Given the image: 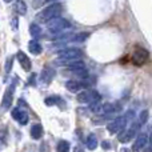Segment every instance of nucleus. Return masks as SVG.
Instances as JSON below:
<instances>
[{
	"instance_id": "29",
	"label": "nucleus",
	"mask_w": 152,
	"mask_h": 152,
	"mask_svg": "<svg viewBox=\"0 0 152 152\" xmlns=\"http://www.w3.org/2000/svg\"><path fill=\"white\" fill-rule=\"evenodd\" d=\"M74 152H84V150L81 147H79V145H76V147L74 148Z\"/></svg>"
},
{
	"instance_id": "4",
	"label": "nucleus",
	"mask_w": 152,
	"mask_h": 152,
	"mask_svg": "<svg viewBox=\"0 0 152 152\" xmlns=\"http://www.w3.org/2000/svg\"><path fill=\"white\" fill-rule=\"evenodd\" d=\"M89 110L96 115H108V113L120 111V105L112 104V103H95V104H91Z\"/></svg>"
},
{
	"instance_id": "5",
	"label": "nucleus",
	"mask_w": 152,
	"mask_h": 152,
	"mask_svg": "<svg viewBox=\"0 0 152 152\" xmlns=\"http://www.w3.org/2000/svg\"><path fill=\"white\" fill-rule=\"evenodd\" d=\"M132 118V112H128L127 116H119L115 120H112L110 124L107 126V129L111 134H120L121 131L126 129V126L128 123V120Z\"/></svg>"
},
{
	"instance_id": "14",
	"label": "nucleus",
	"mask_w": 152,
	"mask_h": 152,
	"mask_svg": "<svg viewBox=\"0 0 152 152\" xmlns=\"http://www.w3.org/2000/svg\"><path fill=\"white\" fill-rule=\"evenodd\" d=\"M86 83H80V81H76V80H68L66 83V88L71 92H80L83 91V88L86 87Z\"/></svg>"
},
{
	"instance_id": "22",
	"label": "nucleus",
	"mask_w": 152,
	"mask_h": 152,
	"mask_svg": "<svg viewBox=\"0 0 152 152\" xmlns=\"http://www.w3.org/2000/svg\"><path fill=\"white\" fill-rule=\"evenodd\" d=\"M69 143L67 140H60L58 143V152H69Z\"/></svg>"
},
{
	"instance_id": "15",
	"label": "nucleus",
	"mask_w": 152,
	"mask_h": 152,
	"mask_svg": "<svg viewBox=\"0 0 152 152\" xmlns=\"http://www.w3.org/2000/svg\"><path fill=\"white\" fill-rule=\"evenodd\" d=\"M67 68L71 69L72 72H76V71H80V69H86V66H84V61L81 59L79 60H72V61H68L66 64Z\"/></svg>"
},
{
	"instance_id": "19",
	"label": "nucleus",
	"mask_w": 152,
	"mask_h": 152,
	"mask_svg": "<svg viewBox=\"0 0 152 152\" xmlns=\"http://www.w3.org/2000/svg\"><path fill=\"white\" fill-rule=\"evenodd\" d=\"M29 34L32 35V37H34V39H37V37L42 36L43 32H42V28H40L39 24L32 23L31 26H29Z\"/></svg>"
},
{
	"instance_id": "10",
	"label": "nucleus",
	"mask_w": 152,
	"mask_h": 152,
	"mask_svg": "<svg viewBox=\"0 0 152 152\" xmlns=\"http://www.w3.org/2000/svg\"><path fill=\"white\" fill-rule=\"evenodd\" d=\"M148 140H150V137H148L147 134H140L136 136V140H135L134 145H132V152H140L143 150V148L147 145Z\"/></svg>"
},
{
	"instance_id": "33",
	"label": "nucleus",
	"mask_w": 152,
	"mask_h": 152,
	"mask_svg": "<svg viewBox=\"0 0 152 152\" xmlns=\"http://www.w3.org/2000/svg\"><path fill=\"white\" fill-rule=\"evenodd\" d=\"M121 152H128V151H127V150H124V148H123V150H121Z\"/></svg>"
},
{
	"instance_id": "20",
	"label": "nucleus",
	"mask_w": 152,
	"mask_h": 152,
	"mask_svg": "<svg viewBox=\"0 0 152 152\" xmlns=\"http://www.w3.org/2000/svg\"><path fill=\"white\" fill-rule=\"evenodd\" d=\"M87 147H88L89 150H95V148L97 147V137L95 136L94 134L88 135V137H87Z\"/></svg>"
},
{
	"instance_id": "1",
	"label": "nucleus",
	"mask_w": 152,
	"mask_h": 152,
	"mask_svg": "<svg viewBox=\"0 0 152 152\" xmlns=\"http://www.w3.org/2000/svg\"><path fill=\"white\" fill-rule=\"evenodd\" d=\"M61 13V5L58 4V3H53V4L45 7L43 11H40L39 13L36 15V20L40 21V23H45L47 24L50 20L58 18L59 15Z\"/></svg>"
},
{
	"instance_id": "16",
	"label": "nucleus",
	"mask_w": 152,
	"mask_h": 152,
	"mask_svg": "<svg viewBox=\"0 0 152 152\" xmlns=\"http://www.w3.org/2000/svg\"><path fill=\"white\" fill-rule=\"evenodd\" d=\"M28 50L32 55H39V53H42L43 48L36 39H32V40H29V43H28Z\"/></svg>"
},
{
	"instance_id": "30",
	"label": "nucleus",
	"mask_w": 152,
	"mask_h": 152,
	"mask_svg": "<svg viewBox=\"0 0 152 152\" xmlns=\"http://www.w3.org/2000/svg\"><path fill=\"white\" fill-rule=\"evenodd\" d=\"M110 145V143H107V142H103V148H110L108 147Z\"/></svg>"
},
{
	"instance_id": "21",
	"label": "nucleus",
	"mask_w": 152,
	"mask_h": 152,
	"mask_svg": "<svg viewBox=\"0 0 152 152\" xmlns=\"http://www.w3.org/2000/svg\"><path fill=\"white\" fill-rule=\"evenodd\" d=\"M44 103L47 105H55V104H63V100L59 96H51V97H47L44 100Z\"/></svg>"
},
{
	"instance_id": "3",
	"label": "nucleus",
	"mask_w": 152,
	"mask_h": 152,
	"mask_svg": "<svg viewBox=\"0 0 152 152\" xmlns=\"http://www.w3.org/2000/svg\"><path fill=\"white\" fill-rule=\"evenodd\" d=\"M47 28L51 34H60V32H64L66 29L71 28V23H69L67 19L58 16V18H55V19L48 21Z\"/></svg>"
},
{
	"instance_id": "12",
	"label": "nucleus",
	"mask_w": 152,
	"mask_h": 152,
	"mask_svg": "<svg viewBox=\"0 0 152 152\" xmlns=\"http://www.w3.org/2000/svg\"><path fill=\"white\" fill-rule=\"evenodd\" d=\"M12 118L18 121L21 126H26L28 123V115H27L24 111H21L20 108H13L12 110Z\"/></svg>"
},
{
	"instance_id": "7",
	"label": "nucleus",
	"mask_w": 152,
	"mask_h": 152,
	"mask_svg": "<svg viewBox=\"0 0 152 152\" xmlns=\"http://www.w3.org/2000/svg\"><path fill=\"white\" fill-rule=\"evenodd\" d=\"M140 127H142V124H140L139 121H137V123H132L128 129H124L123 132H120V135H119V142L120 143H128L129 140L134 139V137L137 135Z\"/></svg>"
},
{
	"instance_id": "23",
	"label": "nucleus",
	"mask_w": 152,
	"mask_h": 152,
	"mask_svg": "<svg viewBox=\"0 0 152 152\" xmlns=\"http://www.w3.org/2000/svg\"><path fill=\"white\" fill-rule=\"evenodd\" d=\"M87 37H88L87 32H80L77 35H74V42H86Z\"/></svg>"
},
{
	"instance_id": "11",
	"label": "nucleus",
	"mask_w": 152,
	"mask_h": 152,
	"mask_svg": "<svg viewBox=\"0 0 152 152\" xmlns=\"http://www.w3.org/2000/svg\"><path fill=\"white\" fill-rule=\"evenodd\" d=\"M16 58H18L19 64L21 66V68H23L24 71H26V72H29V71H31V67H32L31 60H29V58L23 52V51H19V52L16 53Z\"/></svg>"
},
{
	"instance_id": "6",
	"label": "nucleus",
	"mask_w": 152,
	"mask_h": 152,
	"mask_svg": "<svg viewBox=\"0 0 152 152\" xmlns=\"http://www.w3.org/2000/svg\"><path fill=\"white\" fill-rule=\"evenodd\" d=\"M77 102L81 104H95L100 102V94L97 91H89V89H83L77 94Z\"/></svg>"
},
{
	"instance_id": "2",
	"label": "nucleus",
	"mask_w": 152,
	"mask_h": 152,
	"mask_svg": "<svg viewBox=\"0 0 152 152\" xmlns=\"http://www.w3.org/2000/svg\"><path fill=\"white\" fill-rule=\"evenodd\" d=\"M81 51L79 48H66V50H61L59 52V56L56 59L59 64H67L68 61L72 60H79L81 59Z\"/></svg>"
},
{
	"instance_id": "28",
	"label": "nucleus",
	"mask_w": 152,
	"mask_h": 152,
	"mask_svg": "<svg viewBox=\"0 0 152 152\" xmlns=\"http://www.w3.org/2000/svg\"><path fill=\"white\" fill-rule=\"evenodd\" d=\"M12 60H13V58H10L7 60V64H5V72H8L11 69V67H12Z\"/></svg>"
},
{
	"instance_id": "18",
	"label": "nucleus",
	"mask_w": 152,
	"mask_h": 152,
	"mask_svg": "<svg viewBox=\"0 0 152 152\" xmlns=\"http://www.w3.org/2000/svg\"><path fill=\"white\" fill-rule=\"evenodd\" d=\"M43 135V127L40 124H34L31 127V136L34 137L35 140H39Z\"/></svg>"
},
{
	"instance_id": "31",
	"label": "nucleus",
	"mask_w": 152,
	"mask_h": 152,
	"mask_svg": "<svg viewBox=\"0 0 152 152\" xmlns=\"http://www.w3.org/2000/svg\"><path fill=\"white\" fill-rule=\"evenodd\" d=\"M150 145H151V151H152V136L150 137Z\"/></svg>"
},
{
	"instance_id": "25",
	"label": "nucleus",
	"mask_w": 152,
	"mask_h": 152,
	"mask_svg": "<svg viewBox=\"0 0 152 152\" xmlns=\"http://www.w3.org/2000/svg\"><path fill=\"white\" fill-rule=\"evenodd\" d=\"M5 136H7V128L4 126H0V142H5Z\"/></svg>"
},
{
	"instance_id": "32",
	"label": "nucleus",
	"mask_w": 152,
	"mask_h": 152,
	"mask_svg": "<svg viewBox=\"0 0 152 152\" xmlns=\"http://www.w3.org/2000/svg\"><path fill=\"white\" fill-rule=\"evenodd\" d=\"M4 1H5V3H11V1H12V0H4Z\"/></svg>"
},
{
	"instance_id": "26",
	"label": "nucleus",
	"mask_w": 152,
	"mask_h": 152,
	"mask_svg": "<svg viewBox=\"0 0 152 152\" xmlns=\"http://www.w3.org/2000/svg\"><path fill=\"white\" fill-rule=\"evenodd\" d=\"M51 1H56V0H35L34 5L35 7H40V5L44 4V3H51Z\"/></svg>"
},
{
	"instance_id": "8",
	"label": "nucleus",
	"mask_w": 152,
	"mask_h": 152,
	"mask_svg": "<svg viewBox=\"0 0 152 152\" xmlns=\"http://www.w3.org/2000/svg\"><path fill=\"white\" fill-rule=\"evenodd\" d=\"M148 59V52L142 47H136L132 53V61L135 66H143Z\"/></svg>"
},
{
	"instance_id": "24",
	"label": "nucleus",
	"mask_w": 152,
	"mask_h": 152,
	"mask_svg": "<svg viewBox=\"0 0 152 152\" xmlns=\"http://www.w3.org/2000/svg\"><path fill=\"white\" fill-rule=\"evenodd\" d=\"M148 120V111L147 110H143L139 115V123L140 124H145Z\"/></svg>"
},
{
	"instance_id": "13",
	"label": "nucleus",
	"mask_w": 152,
	"mask_h": 152,
	"mask_svg": "<svg viewBox=\"0 0 152 152\" xmlns=\"http://www.w3.org/2000/svg\"><path fill=\"white\" fill-rule=\"evenodd\" d=\"M53 75H55L53 74V69H51L50 67H45L42 71V74H40V83L48 86V84L51 83V80L53 79Z\"/></svg>"
},
{
	"instance_id": "9",
	"label": "nucleus",
	"mask_w": 152,
	"mask_h": 152,
	"mask_svg": "<svg viewBox=\"0 0 152 152\" xmlns=\"http://www.w3.org/2000/svg\"><path fill=\"white\" fill-rule=\"evenodd\" d=\"M15 81H12L11 83V86L7 88V91H5L4 96H3V102H1V107L3 110H8V108L11 107V104H12V97H13V92H15Z\"/></svg>"
},
{
	"instance_id": "27",
	"label": "nucleus",
	"mask_w": 152,
	"mask_h": 152,
	"mask_svg": "<svg viewBox=\"0 0 152 152\" xmlns=\"http://www.w3.org/2000/svg\"><path fill=\"white\" fill-rule=\"evenodd\" d=\"M18 20H19L18 18H12V21H11V26H12V29H13V31H18V27H19Z\"/></svg>"
},
{
	"instance_id": "17",
	"label": "nucleus",
	"mask_w": 152,
	"mask_h": 152,
	"mask_svg": "<svg viewBox=\"0 0 152 152\" xmlns=\"http://www.w3.org/2000/svg\"><path fill=\"white\" fill-rule=\"evenodd\" d=\"M13 10H15V12L19 13V15H26L27 13V4L23 1V0H16L15 4H13Z\"/></svg>"
}]
</instances>
